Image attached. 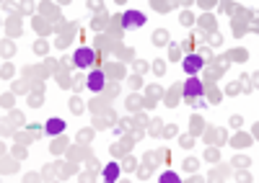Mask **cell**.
Returning <instances> with one entry per match:
<instances>
[{
  "mask_svg": "<svg viewBox=\"0 0 259 183\" xmlns=\"http://www.w3.org/2000/svg\"><path fill=\"white\" fill-rule=\"evenodd\" d=\"M101 88H104V73H101V70L88 73V90H91V93H98Z\"/></svg>",
  "mask_w": 259,
  "mask_h": 183,
  "instance_id": "277c9868",
  "label": "cell"
},
{
  "mask_svg": "<svg viewBox=\"0 0 259 183\" xmlns=\"http://www.w3.org/2000/svg\"><path fill=\"white\" fill-rule=\"evenodd\" d=\"M161 183H179V176H174V173H166V176H161Z\"/></svg>",
  "mask_w": 259,
  "mask_h": 183,
  "instance_id": "ba28073f",
  "label": "cell"
},
{
  "mask_svg": "<svg viewBox=\"0 0 259 183\" xmlns=\"http://www.w3.org/2000/svg\"><path fill=\"white\" fill-rule=\"evenodd\" d=\"M184 93H187L189 98L202 96V83H200L197 78H189V80H187V85H184Z\"/></svg>",
  "mask_w": 259,
  "mask_h": 183,
  "instance_id": "5b68a950",
  "label": "cell"
},
{
  "mask_svg": "<svg viewBox=\"0 0 259 183\" xmlns=\"http://www.w3.org/2000/svg\"><path fill=\"white\" fill-rule=\"evenodd\" d=\"M73 59H75V65L81 67V70H88V67L96 62V52H94V49H88V47H81V49L75 52Z\"/></svg>",
  "mask_w": 259,
  "mask_h": 183,
  "instance_id": "6da1fadb",
  "label": "cell"
},
{
  "mask_svg": "<svg viewBox=\"0 0 259 183\" xmlns=\"http://www.w3.org/2000/svg\"><path fill=\"white\" fill-rule=\"evenodd\" d=\"M200 70H202V57L200 54H192V57L184 59V73H189V78H194Z\"/></svg>",
  "mask_w": 259,
  "mask_h": 183,
  "instance_id": "3957f363",
  "label": "cell"
},
{
  "mask_svg": "<svg viewBox=\"0 0 259 183\" xmlns=\"http://www.w3.org/2000/svg\"><path fill=\"white\" fill-rule=\"evenodd\" d=\"M117 178H119V165H117V162H109V165L104 168V181L112 183V181H117Z\"/></svg>",
  "mask_w": 259,
  "mask_h": 183,
  "instance_id": "52a82bcc",
  "label": "cell"
},
{
  "mask_svg": "<svg viewBox=\"0 0 259 183\" xmlns=\"http://www.w3.org/2000/svg\"><path fill=\"white\" fill-rule=\"evenodd\" d=\"M65 131V121L63 119H49L47 121V134H63Z\"/></svg>",
  "mask_w": 259,
  "mask_h": 183,
  "instance_id": "8992f818",
  "label": "cell"
},
{
  "mask_svg": "<svg viewBox=\"0 0 259 183\" xmlns=\"http://www.w3.org/2000/svg\"><path fill=\"white\" fill-rule=\"evenodd\" d=\"M145 24V16L140 11H125L122 16V26L125 28H132V26H143Z\"/></svg>",
  "mask_w": 259,
  "mask_h": 183,
  "instance_id": "7a4b0ae2",
  "label": "cell"
}]
</instances>
